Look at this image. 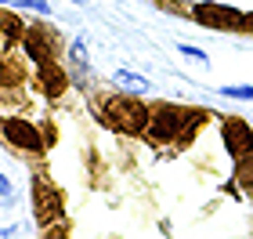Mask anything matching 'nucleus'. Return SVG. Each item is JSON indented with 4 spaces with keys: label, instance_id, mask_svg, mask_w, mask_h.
<instances>
[{
    "label": "nucleus",
    "instance_id": "6",
    "mask_svg": "<svg viewBox=\"0 0 253 239\" xmlns=\"http://www.w3.org/2000/svg\"><path fill=\"white\" fill-rule=\"evenodd\" d=\"M221 142H224V149L232 159H243V156L253 152V127L243 116H228L221 123Z\"/></svg>",
    "mask_w": 253,
    "mask_h": 239
},
{
    "label": "nucleus",
    "instance_id": "5",
    "mask_svg": "<svg viewBox=\"0 0 253 239\" xmlns=\"http://www.w3.org/2000/svg\"><path fill=\"white\" fill-rule=\"evenodd\" d=\"M192 18L199 22L203 29H221V33L243 29V22H246L243 11L224 7V4H195V7H192Z\"/></svg>",
    "mask_w": 253,
    "mask_h": 239
},
{
    "label": "nucleus",
    "instance_id": "3",
    "mask_svg": "<svg viewBox=\"0 0 253 239\" xmlns=\"http://www.w3.org/2000/svg\"><path fill=\"white\" fill-rule=\"evenodd\" d=\"M29 196H33V218L40 221V229L62 218V210H65L62 207V192L54 189L43 174H33V192Z\"/></svg>",
    "mask_w": 253,
    "mask_h": 239
},
{
    "label": "nucleus",
    "instance_id": "10",
    "mask_svg": "<svg viewBox=\"0 0 253 239\" xmlns=\"http://www.w3.org/2000/svg\"><path fill=\"white\" fill-rule=\"evenodd\" d=\"M116 84L123 91H130V95H141V91H148V80L141 73H130V69H116Z\"/></svg>",
    "mask_w": 253,
    "mask_h": 239
},
{
    "label": "nucleus",
    "instance_id": "13",
    "mask_svg": "<svg viewBox=\"0 0 253 239\" xmlns=\"http://www.w3.org/2000/svg\"><path fill=\"white\" fill-rule=\"evenodd\" d=\"M40 239H69V221L58 218V221H51V225H43V232Z\"/></svg>",
    "mask_w": 253,
    "mask_h": 239
},
{
    "label": "nucleus",
    "instance_id": "12",
    "mask_svg": "<svg viewBox=\"0 0 253 239\" xmlns=\"http://www.w3.org/2000/svg\"><path fill=\"white\" fill-rule=\"evenodd\" d=\"M22 80V69L11 54H0V84H18Z\"/></svg>",
    "mask_w": 253,
    "mask_h": 239
},
{
    "label": "nucleus",
    "instance_id": "16",
    "mask_svg": "<svg viewBox=\"0 0 253 239\" xmlns=\"http://www.w3.org/2000/svg\"><path fill=\"white\" fill-rule=\"evenodd\" d=\"M224 98H239V101H253V84H239V87H221Z\"/></svg>",
    "mask_w": 253,
    "mask_h": 239
},
{
    "label": "nucleus",
    "instance_id": "19",
    "mask_svg": "<svg viewBox=\"0 0 253 239\" xmlns=\"http://www.w3.org/2000/svg\"><path fill=\"white\" fill-rule=\"evenodd\" d=\"M73 4H90V0H73Z\"/></svg>",
    "mask_w": 253,
    "mask_h": 239
},
{
    "label": "nucleus",
    "instance_id": "9",
    "mask_svg": "<svg viewBox=\"0 0 253 239\" xmlns=\"http://www.w3.org/2000/svg\"><path fill=\"white\" fill-rule=\"evenodd\" d=\"M0 33H4L7 40H22V37L29 33V26H26L18 15H11V11H0Z\"/></svg>",
    "mask_w": 253,
    "mask_h": 239
},
{
    "label": "nucleus",
    "instance_id": "1",
    "mask_svg": "<svg viewBox=\"0 0 253 239\" xmlns=\"http://www.w3.org/2000/svg\"><path fill=\"white\" fill-rule=\"evenodd\" d=\"M206 120L203 109H181V105H170V101H156L152 105V120H148V142L152 145H163V142H188L195 127Z\"/></svg>",
    "mask_w": 253,
    "mask_h": 239
},
{
    "label": "nucleus",
    "instance_id": "2",
    "mask_svg": "<svg viewBox=\"0 0 253 239\" xmlns=\"http://www.w3.org/2000/svg\"><path fill=\"white\" fill-rule=\"evenodd\" d=\"M148 120H152V109L134 95H116L105 101V123H112L120 134H145Z\"/></svg>",
    "mask_w": 253,
    "mask_h": 239
},
{
    "label": "nucleus",
    "instance_id": "11",
    "mask_svg": "<svg viewBox=\"0 0 253 239\" xmlns=\"http://www.w3.org/2000/svg\"><path fill=\"white\" fill-rule=\"evenodd\" d=\"M235 185H243L246 192H253V152L235 159Z\"/></svg>",
    "mask_w": 253,
    "mask_h": 239
},
{
    "label": "nucleus",
    "instance_id": "18",
    "mask_svg": "<svg viewBox=\"0 0 253 239\" xmlns=\"http://www.w3.org/2000/svg\"><path fill=\"white\" fill-rule=\"evenodd\" d=\"M243 33H253V15H246V22H243Z\"/></svg>",
    "mask_w": 253,
    "mask_h": 239
},
{
    "label": "nucleus",
    "instance_id": "8",
    "mask_svg": "<svg viewBox=\"0 0 253 239\" xmlns=\"http://www.w3.org/2000/svg\"><path fill=\"white\" fill-rule=\"evenodd\" d=\"M37 87H40L43 98H62L65 87H69V76H65V69L58 62H47V65L37 69Z\"/></svg>",
    "mask_w": 253,
    "mask_h": 239
},
{
    "label": "nucleus",
    "instance_id": "15",
    "mask_svg": "<svg viewBox=\"0 0 253 239\" xmlns=\"http://www.w3.org/2000/svg\"><path fill=\"white\" fill-rule=\"evenodd\" d=\"M177 51L185 54L188 62H195V65H210V58H206V51H203V48H192V44H177Z\"/></svg>",
    "mask_w": 253,
    "mask_h": 239
},
{
    "label": "nucleus",
    "instance_id": "17",
    "mask_svg": "<svg viewBox=\"0 0 253 239\" xmlns=\"http://www.w3.org/2000/svg\"><path fill=\"white\" fill-rule=\"evenodd\" d=\"M7 196H11V181L0 174V199H7Z\"/></svg>",
    "mask_w": 253,
    "mask_h": 239
},
{
    "label": "nucleus",
    "instance_id": "14",
    "mask_svg": "<svg viewBox=\"0 0 253 239\" xmlns=\"http://www.w3.org/2000/svg\"><path fill=\"white\" fill-rule=\"evenodd\" d=\"M4 7H26V11H40V15H51L47 0H4Z\"/></svg>",
    "mask_w": 253,
    "mask_h": 239
},
{
    "label": "nucleus",
    "instance_id": "4",
    "mask_svg": "<svg viewBox=\"0 0 253 239\" xmlns=\"http://www.w3.org/2000/svg\"><path fill=\"white\" fill-rule=\"evenodd\" d=\"M0 134H4V142L11 149H22V152H43V145H47L37 123H29L22 116H7L0 123Z\"/></svg>",
    "mask_w": 253,
    "mask_h": 239
},
{
    "label": "nucleus",
    "instance_id": "7",
    "mask_svg": "<svg viewBox=\"0 0 253 239\" xmlns=\"http://www.w3.org/2000/svg\"><path fill=\"white\" fill-rule=\"evenodd\" d=\"M22 51H26V58H33L37 65L54 62V33L43 29V26H29V33L22 37Z\"/></svg>",
    "mask_w": 253,
    "mask_h": 239
}]
</instances>
